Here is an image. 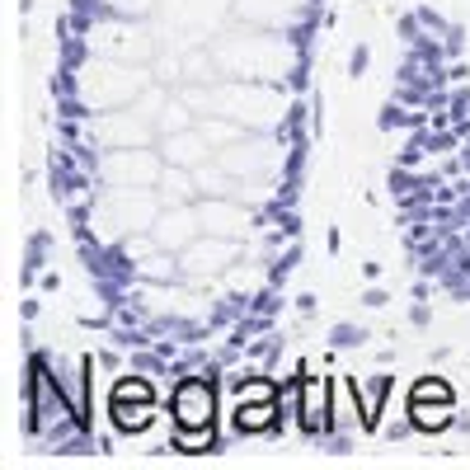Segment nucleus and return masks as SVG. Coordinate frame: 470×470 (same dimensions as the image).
Segmentation results:
<instances>
[{
	"label": "nucleus",
	"instance_id": "obj_1",
	"mask_svg": "<svg viewBox=\"0 0 470 470\" xmlns=\"http://www.w3.org/2000/svg\"><path fill=\"white\" fill-rule=\"evenodd\" d=\"M113 419H118V428H146L151 423V386L122 381L113 391Z\"/></svg>",
	"mask_w": 470,
	"mask_h": 470
},
{
	"label": "nucleus",
	"instance_id": "obj_2",
	"mask_svg": "<svg viewBox=\"0 0 470 470\" xmlns=\"http://www.w3.org/2000/svg\"><path fill=\"white\" fill-rule=\"evenodd\" d=\"M174 414L183 428H208L212 423V391L208 381H183L174 395Z\"/></svg>",
	"mask_w": 470,
	"mask_h": 470
},
{
	"label": "nucleus",
	"instance_id": "obj_3",
	"mask_svg": "<svg viewBox=\"0 0 470 470\" xmlns=\"http://www.w3.org/2000/svg\"><path fill=\"white\" fill-rule=\"evenodd\" d=\"M269 404H254V410H244V404H240V428H263V423H269Z\"/></svg>",
	"mask_w": 470,
	"mask_h": 470
}]
</instances>
